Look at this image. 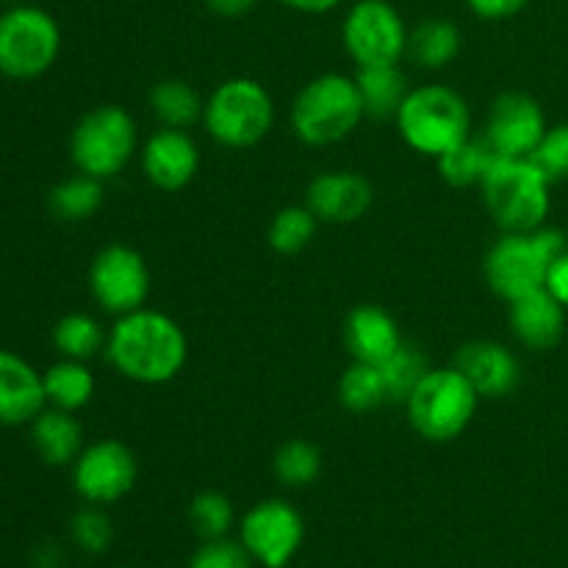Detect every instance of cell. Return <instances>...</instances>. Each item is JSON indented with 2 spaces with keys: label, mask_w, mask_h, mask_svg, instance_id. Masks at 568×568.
<instances>
[{
  "label": "cell",
  "mask_w": 568,
  "mask_h": 568,
  "mask_svg": "<svg viewBox=\"0 0 568 568\" xmlns=\"http://www.w3.org/2000/svg\"><path fill=\"white\" fill-rule=\"evenodd\" d=\"M105 358L125 381L164 386L175 381L189 358L183 327L170 314L139 308L116 316L105 342Z\"/></svg>",
  "instance_id": "cell-1"
},
{
  "label": "cell",
  "mask_w": 568,
  "mask_h": 568,
  "mask_svg": "<svg viewBox=\"0 0 568 568\" xmlns=\"http://www.w3.org/2000/svg\"><path fill=\"white\" fill-rule=\"evenodd\" d=\"M568 242L558 227H536V231L503 233L483 261V275L488 288L505 303L544 288L549 266L566 253Z\"/></svg>",
  "instance_id": "cell-2"
},
{
  "label": "cell",
  "mask_w": 568,
  "mask_h": 568,
  "mask_svg": "<svg viewBox=\"0 0 568 568\" xmlns=\"http://www.w3.org/2000/svg\"><path fill=\"white\" fill-rule=\"evenodd\" d=\"M366 116L355 75L325 72L305 83L292 103V131L308 148L344 142Z\"/></svg>",
  "instance_id": "cell-3"
},
{
  "label": "cell",
  "mask_w": 568,
  "mask_h": 568,
  "mask_svg": "<svg viewBox=\"0 0 568 568\" xmlns=\"http://www.w3.org/2000/svg\"><path fill=\"white\" fill-rule=\"evenodd\" d=\"M394 122L403 142L427 159H442L455 144L471 136L469 105L444 83L410 89Z\"/></svg>",
  "instance_id": "cell-4"
},
{
  "label": "cell",
  "mask_w": 568,
  "mask_h": 568,
  "mask_svg": "<svg viewBox=\"0 0 568 568\" xmlns=\"http://www.w3.org/2000/svg\"><path fill=\"white\" fill-rule=\"evenodd\" d=\"M275 125V100L270 89L247 75L216 83L205 98L203 128L216 144L227 150L255 148Z\"/></svg>",
  "instance_id": "cell-5"
},
{
  "label": "cell",
  "mask_w": 568,
  "mask_h": 568,
  "mask_svg": "<svg viewBox=\"0 0 568 568\" xmlns=\"http://www.w3.org/2000/svg\"><path fill=\"white\" fill-rule=\"evenodd\" d=\"M480 405V394L460 375L458 366L427 369L414 392L405 397L410 427L427 442H453L471 425Z\"/></svg>",
  "instance_id": "cell-6"
},
{
  "label": "cell",
  "mask_w": 568,
  "mask_h": 568,
  "mask_svg": "<svg viewBox=\"0 0 568 568\" xmlns=\"http://www.w3.org/2000/svg\"><path fill=\"white\" fill-rule=\"evenodd\" d=\"M549 178L530 159H497L483 178L480 194L503 233L536 231L549 214Z\"/></svg>",
  "instance_id": "cell-7"
},
{
  "label": "cell",
  "mask_w": 568,
  "mask_h": 568,
  "mask_svg": "<svg viewBox=\"0 0 568 568\" xmlns=\"http://www.w3.org/2000/svg\"><path fill=\"white\" fill-rule=\"evenodd\" d=\"M139 153V131L131 111L122 105H94L72 128L70 159L78 172L98 181L120 175Z\"/></svg>",
  "instance_id": "cell-8"
},
{
  "label": "cell",
  "mask_w": 568,
  "mask_h": 568,
  "mask_svg": "<svg viewBox=\"0 0 568 568\" xmlns=\"http://www.w3.org/2000/svg\"><path fill=\"white\" fill-rule=\"evenodd\" d=\"M61 28L50 11L14 3L0 14V72L14 81H33L55 64Z\"/></svg>",
  "instance_id": "cell-9"
},
{
  "label": "cell",
  "mask_w": 568,
  "mask_h": 568,
  "mask_svg": "<svg viewBox=\"0 0 568 568\" xmlns=\"http://www.w3.org/2000/svg\"><path fill=\"white\" fill-rule=\"evenodd\" d=\"M408 31L397 6L388 0H355L342 22V42L358 67L399 64L408 50Z\"/></svg>",
  "instance_id": "cell-10"
},
{
  "label": "cell",
  "mask_w": 568,
  "mask_h": 568,
  "mask_svg": "<svg viewBox=\"0 0 568 568\" xmlns=\"http://www.w3.org/2000/svg\"><path fill=\"white\" fill-rule=\"evenodd\" d=\"M150 288H153V277H150L148 261L128 244H109L94 255L89 266V292L94 303L114 320L144 308Z\"/></svg>",
  "instance_id": "cell-11"
},
{
  "label": "cell",
  "mask_w": 568,
  "mask_h": 568,
  "mask_svg": "<svg viewBox=\"0 0 568 568\" xmlns=\"http://www.w3.org/2000/svg\"><path fill=\"white\" fill-rule=\"evenodd\" d=\"M139 477L136 455L116 438L87 444L72 464V488L89 505H114L133 491Z\"/></svg>",
  "instance_id": "cell-12"
},
{
  "label": "cell",
  "mask_w": 568,
  "mask_h": 568,
  "mask_svg": "<svg viewBox=\"0 0 568 568\" xmlns=\"http://www.w3.org/2000/svg\"><path fill=\"white\" fill-rule=\"evenodd\" d=\"M305 541V521L286 499H264L242 519V547L264 568H286Z\"/></svg>",
  "instance_id": "cell-13"
},
{
  "label": "cell",
  "mask_w": 568,
  "mask_h": 568,
  "mask_svg": "<svg viewBox=\"0 0 568 568\" xmlns=\"http://www.w3.org/2000/svg\"><path fill=\"white\" fill-rule=\"evenodd\" d=\"M547 133L544 109L521 92H505L494 100L486 122V139L499 159H530Z\"/></svg>",
  "instance_id": "cell-14"
},
{
  "label": "cell",
  "mask_w": 568,
  "mask_h": 568,
  "mask_svg": "<svg viewBox=\"0 0 568 568\" xmlns=\"http://www.w3.org/2000/svg\"><path fill=\"white\" fill-rule=\"evenodd\" d=\"M139 164L144 178L161 192H181L197 178L200 148L189 131L159 128L139 148Z\"/></svg>",
  "instance_id": "cell-15"
},
{
  "label": "cell",
  "mask_w": 568,
  "mask_h": 568,
  "mask_svg": "<svg viewBox=\"0 0 568 568\" xmlns=\"http://www.w3.org/2000/svg\"><path fill=\"white\" fill-rule=\"evenodd\" d=\"M375 203V186L369 178L353 170L322 172L305 189V205L316 214L320 222L331 225H349L366 216Z\"/></svg>",
  "instance_id": "cell-16"
},
{
  "label": "cell",
  "mask_w": 568,
  "mask_h": 568,
  "mask_svg": "<svg viewBox=\"0 0 568 568\" xmlns=\"http://www.w3.org/2000/svg\"><path fill=\"white\" fill-rule=\"evenodd\" d=\"M455 366L475 386L480 399L508 397L521 381V364L514 349L499 342H488V338L464 344L455 355Z\"/></svg>",
  "instance_id": "cell-17"
},
{
  "label": "cell",
  "mask_w": 568,
  "mask_h": 568,
  "mask_svg": "<svg viewBox=\"0 0 568 568\" xmlns=\"http://www.w3.org/2000/svg\"><path fill=\"white\" fill-rule=\"evenodd\" d=\"M48 408L42 375L22 355L0 349V425H31Z\"/></svg>",
  "instance_id": "cell-18"
},
{
  "label": "cell",
  "mask_w": 568,
  "mask_h": 568,
  "mask_svg": "<svg viewBox=\"0 0 568 568\" xmlns=\"http://www.w3.org/2000/svg\"><path fill=\"white\" fill-rule=\"evenodd\" d=\"M397 320L381 305H358L344 322V344L353 361L381 366L403 344Z\"/></svg>",
  "instance_id": "cell-19"
},
{
  "label": "cell",
  "mask_w": 568,
  "mask_h": 568,
  "mask_svg": "<svg viewBox=\"0 0 568 568\" xmlns=\"http://www.w3.org/2000/svg\"><path fill=\"white\" fill-rule=\"evenodd\" d=\"M510 327L514 336L525 344L527 349H552L564 338L566 331V308L547 292L525 294L519 300H510Z\"/></svg>",
  "instance_id": "cell-20"
},
{
  "label": "cell",
  "mask_w": 568,
  "mask_h": 568,
  "mask_svg": "<svg viewBox=\"0 0 568 568\" xmlns=\"http://www.w3.org/2000/svg\"><path fill=\"white\" fill-rule=\"evenodd\" d=\"M31 444L39 458L48 466H72L81 455L83 427L72 410H61L48 405L37 419L31 422Z\"/></svg>",
  "instance_id": "cell-21"
},
{
  "label": "cell",
  "mask_w": 568,
  "mask_h": 568,
  "mask_svg": "<svg viewBox=\"0 0 568 568\" xmlns=\"http://www.w3.org/2000/svg\"><path fill=\"white\" fill-rule=\"evenodd\" d=\"M464 48L460 28L447 17H427L408 31V55L422 70H444L458 59Z\"/></svg>",
  "instance_id": "cell-22"
},
{
  "label": "cell",
  "mask_w": 568,
  "mask_h": 568,
  "mask_svg": "<svg viewBox=\"0 0 568 568\" xmlns=\"http://www.w3.org/2000/svg\"><path fill=\"white\" fill-rule=\"evenodd\" d=\"M355 83H358L366 116H375V120H394L410 92L408 78L399 70V64L358 67Z\"/></svg>",
  "instance_id": "cell-23"
},
{
  "label": "cell",
  "mask_w": 568,
  "mask_h": 568,
  "mask_svg": "<svg viewBox=\"0 0 568 568\" xmlns=\"http://www.w3.org/2000/svg\"><path fill=\"white\" fill-rule=\"evenodd\" d=\"M150 111L161 128H178V131H189L197 122H203L205 98L181 78H164L150 92Z\"/></svg>",
  "instance_id": "cell-24"
},
{
  "label": "cell",
  "mask_w": 568,
  "mask_h": 568,
  "mask_svg": "<svg viewBox=\"0 0 568 568\" xmlns=\"http://www.w3.org/2000/svg\"><path fill=\"white\" fill-rule=\"evenodd\" d=\"M42 383L48 405L61 410H72V414L87 408L94 397V388H98L87 361L72 358H61L53 366H48V372H42Z\"/></svg>",
  "instance_id": "cell-25"
},
{
  "label": "cell",
  "mask_w": 568,
  "mask_h": 568,
  "mask_svg": "<svg viewBox=\"0 0 568 568\" xmlns=\"http://www.w3.org/2000/svg\"><path fill=\"white\" fill-rule=\"evenodd\" d=\"M103 200H105L103 181L78 172V175L67 178V181H61L59 186H53L48 203H50V211H53L55 220L87 222V220H92L100 209H103Z\"/></svg>",
  "instance_id": "cell-26"
},
{
  "label": "cell",
  "mask_w": 568,
  "mask_h": 568,
  "mask_svg": "<svg viewBox=\"0 0 568 568\" xmlns=\"http://www.w3.org/2000/svg\"><path fill=\"white\" fill-rule=\"evenodd\" d=\"M497 159L499 155L494 153L486 139L469 136L460 144H455L442 159H436V164L449 186H480L483 178L488 175V170H491Z\"/></svg>",
  "instance_id": "cell-27"
},
{
  "label": "cell",
  "mask_w": 568,
  "mask_h": 568,
  "mask_svg": "<svg viewBox=\"0 0 568 568\" xmlns=\"http://www.w3.org/2000/svg\"><path fill=\"white\" fill-rule=\"evenodd\" d=\"M105 342H109V331L92 314H81V311L61 316L53 327V347L59 349L61 358L92 361L94 355L105 353Z\"/></svg>",
  "instance_id": "cell-28"
},
{
  "label": "cell",
  "mask_w": 568,
  "mask_h": 568,
  "mask_svg": "<svg viewBox=\"0 0 568 568\" xmlns=\"http://www.w3.org/2000/svg\"><path fill=\"white\" fill-rule=\"evenodd\" d=\"M338 399L353 414H366V410H375L388 403L392 397H388L381 366L353 361L338 381Z\"/></svg>",
  "instance_id": "cell-29"
},
{
  "label": "cell",
  "mask_w": 568,
  "mask_h": 568,
  "mask_svg": "<svg viewBox=\"0 0 568 568\" xmlns=\"http://www.w3.org/2000/svg\"><path fill=\"white\" fill-rule=\"evenodd\" d=\"M316 227H320V220L308 205H286L272 216L266 239H270V247L275 253L297 255L314 242Z\"/></svg>",
  "instance_id": "cell-30"
},
{
  "label": "cell",
  "mask_w": 568,
  "mask_h": 568,
  "mask_svg": "<svg viewBox=\"0 0 568 568\" xmlns=\"http://www.w3.org/2000/svg\"><path fill=\"white\" fill-rule=\"evenodd\" d=\"M272 469L286 488L314 486L322 475V453L316 444L305 442V438H292L277 447Z\"/></svg>",
  "instance_id": "cell-31"
},
{
  "label": "cell",
  "mask_w": 568,
  "mask_h": 568,
  "mask_svg": "<svg viewBox=\"0 0 568 568\" xmlns=\"http://www.w3.org/2000/svg\"><path fill=\"white\" fill-rule=\"evenodd\" d=\"M233 521H236V510L222 491H200L189 503V525L203 541L227 538Z\"/></svg>",
  "instance_id": "cell-32"
},
{
  "label": "cell",
  "mask_w": 568,
  "mask_h": 568,
  "mask_svg": "<svg viewBox=\"0 0 568 568\" xmlns=\"http://www.w3.org/2000/svg\"><path fill=\"white\" fill-rule=\"evenodd\" d=\"M430 369L425 361V355L414 347V344L403 342L386 361L381 364L383 381H386L388 397L392 399H403L414 392L416 383L422 381V375Z\"/></svg>",
  "instance_id": "cell-33"
},
{
  "label": "cell",
  "mask_w": 568,
  "mask_h": 568,
  "mask_svg": "<svg viewBox=\"0 0 568 568\" xmlns=\"http://www.w3.org/2000/svg\"><path fill=\"white\" fill-rule=\"evenodd\" d=\"M70 536L78 549L89 555H100L111 547L114 541V525H111L109 514L103 505H83L70 521Z\"/></svg>",
  "instance_id": "cell-34"
},
{
  "label": "cell",
  "mask_w": 568,
  "mask_h": 568,
  "mask_svg": "<svg viewBox=\"0 0 568 568\" xmlns=\"http://www.w3.org/2000/svg\"><path fill=\"white\" fill-rule=\"evenodd\" d=\"M532 164L549 178V183L566 181L568 178V122L547 128L544 139L530 155Z\"/></svg>",
  "instance_id": "cell-35"
},
{
  "label": "cell",
  "mask_w": 568,
  "mask_h": 568,
  "mask_svg": "<svg viewBox=\"0 0 568 568\" xmlns=\"http://www.w3.org/2000/svg\"><path fill=\"white\" fill-rule=\"evenodd\" d=\"M255 560L250 558L242 541H227V538H216V541H203V547L192 555L186 568H253Z\"/></svg>",
  "instance_id": "cell-36"
},
{
  "label": "cell",
  "mask_w": 568,
  "mask_h": 568,
  "mask_svg": "<svg viewBox=\"0 0 568 568\" xmlns=\"http://www.w3.org/2000/svg\"><path fill=\"white\" fill-rule=\"evenodd\" d=\"M530 0H466V6L471 9V14H477L480 20H508V17L519 14Z\"/></svg>",
  "instance_id": "cell-37"
},
{
  "label": "cell",
  "mask_w": 568,
  "mask_h": 568,
  "mask_svg": "<svg viewBox=\"0 0 568 568\" xmlns=\"http://www.w3.org/2000/svg\"><path fill=\"white\" fill-rule=\"evenodd\" d=\"M544 288H547V292L552 294V297L568 311V250L552 261Z\"/></svg>",
  "instance_id": "cell-38"
},
{
  "label": "cell",
  "mask_w": 568,
  "mask_h": 568,
  "mask_svg": "<svg viewBox=\"0 0 568 568\" xmlns=\"http://www.w3.org/2000/svg\"><path fill=\"white\" fill-rule=\"evenodd\" d=\"M205 6L220 17H242L253 11L258 0H205Z\"/></svg>",
  "instance_id": "cell-39"
},
{
  "label": "cell",
  "mask_w": 568,
  "mask_h": 568,
  "mask_svg": "<svg viewBox=\"0 0 568 568\" xmlns=\"http://www.w3.org/2000/svg\"><path fill=\"white\" fill-rule=\"evenodd\" d=\"M286 9L292 11H303V14H327V11L336 9L342 0H277Z\"/></svg>",
  "instance_id": "cell-40"
},
{
  "label": "cell",
  "mask_w": 568,
  "mask_h": 568,
  "mask_svg": "<svg viewBox=\"0 0 568 568\" xmlns=\"http://www.w3.org/2000/svg\"><path fill=\"white\" fill-rule=\"evenodd\" d=\"M61 552L59 547H53V544H48V547H42L37 552V558H33V566L37 568H61Z\"/></svg>",
  "instance_id": "cell-41"
},
{
  "label": "cell",
  "mask_w": 568,
  "mask_h": 568,
  "mask_svg": "<svg viewBox=\"0 0 568 568\" xmlns=\"http://www.w3.org/2000/svg\"><path fill=\"white\" fill-rule=\"evenodd\" d=\"M6 3H11V6H14V3H22V0H6Z\"/></svg>",
  "instance_id": "cell-42"
}]
</instances>
